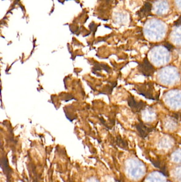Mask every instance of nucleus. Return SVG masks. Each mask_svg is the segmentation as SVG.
<instances>
[{
	"label": "nucleus",
	"instance_id": "obj_5",
	"mask_svg": "<svg viewBox=\"0 0 181 182\" xmlns=\"http://www.w3.org/2000/svg\"><path fill=\"white\" fill-rule=\"evenodd\" d=\"M173 175L177 180L181 182V167H177L174 171Z\"/></svg>",
	"mask_w": 181,
	"mask_h": 182
},
{
	"label": "nucleus",
	"instance_id": "obj_4",
	"mask_svg": "<svg viewBox=\"0 0 181 182\" xmlns=\"http://www.w3.org/2000/svg\"><path fill=\"white\" fill-rule=\"evenodd\" d=\"M172 160L175 162L181 163V150H178L172 155Z\"/></svg>",
	"mask_w": 181,
	"mask_h": 182
},
{
	"label": "nucleus",
	"instance_id": "obj_1",
	"mask_svg": "<svg viewBox=\"0 0 181 182\" xmlns=\"http://www.w3.org/2000/svg\"><path fill=\"white\" fill-rule=\"evenodd\" d=\"M125 171L129 177L134 180L141 178L145 172V166L136 159H130L125 163Z\"/></svg>",
	"mask_w": 181,
	"mask_h": 182
},
{
	"label": "nucleus",
	"instance_id": "obj_7",
	"mask_svg": "<svg viewBox=\"0 0 181 182\" xmlns=\"http://www.w3.org/2000/svg\"><path fill=\"white\" fill-rule=\"evenodd\" d=\"M175 23H177V24H181V17L176 21V22H175Z\"/></svg>",
	"mask_w": 181,
	"mask_h": 182
},
{
	"label": "nucleus",
	"instance_id": "obj_6",
	"mask_svg": "<svg viewBox=\"0 0 181 182\" xmlns=\"http://www.w3.org/2000/svg\"><path fill=\"white\" fill-rule=\"evenodd\" d=\"M86 182H98V181L95 178H91L88 180Z\"/></svg>",
	"mask_w": 181,
	"mask_h": 182
},
{
	"label": "nucleus",
	"instance_id": "obj_2",
	"mask_svg": "<svg viewBox=\"0 0 181 182\" xmlns=\"http://www.w3.org/2000/svg\"><path fill=\"white\" fill-rule=\"evenodd\" d=\"M145 182H166V180L162 174L155 171L148 176Z\"/></svg>",
	"mask_w": 181,
	"mask_h": 182
},
{
	"label": "nucleus",
	"instance_id": "obj_3",
	"mask_svg": "<svg viewBox=\"0 0 181 182\" xmlns=\"http://www.w3.org/2000/svg\"><path fill=\"white\" fill-rule=\"evenodd\" d=\"M152 5L148 2L145 3L143 7L139 11V15L140 17H145L149 15L151 12Z\"/></svg>",
	"mask_w": 181,
	"mask_h": 182
}]
</instances>
